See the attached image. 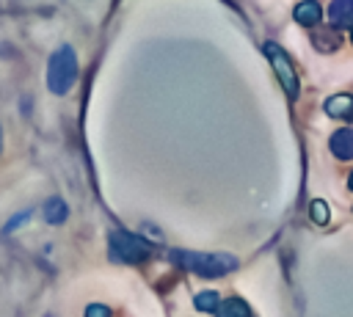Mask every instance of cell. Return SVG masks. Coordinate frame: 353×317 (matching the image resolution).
I'll use <instances>...</instances> for the list:
<instances>
[{"label": "cell", "mask_w": 353, "mask_h": 317, "mask_svg": "<svg viewBox=\"0 0 353 317\" xmlns=\"http://www.w3.org/2000/svg\"><path fill=\"white\" fill-rule=\"evenodd\" d=\"M320 17H323V11H320V6H317L314 0H301V3L295 6V22H298V25L314 28V25L320 22Z\"/></svg>", "instance_id": "8"}, {"label": "cell", "mask_w": 353, "mask_h": 317, "mask_svg": "<svg viewBox=\"0 0 353 317\" xmlns=\"http://www.w3.org/2000/svg\"><path fill=\"white\" fill-rule=\"evenodd\" d=\"M347 187L353 190V171H350V176H347Z\"/></svg>", "instance_id": "16"}, {"label": "cell", "mask_w": 353, "mask_h": 317, "mask_svg": "<svg viewBox=\"0 0 353 317\" xmlns=\"http://www.w3.org/2000/svg\"><path fill=\"white\" fill-rule=\"evenodd\" d=\"M0 152H3V130H0Z\"/></svg>", "instance_id": "17"}, {"label": "cell", "mask_w": 353, "mask_h": 317, "mask_svg": "<svg viewBox=\"0 0 353 317\" xmlns=\"http://www.w3.org/2000/svg\"><path fill=\"white\" fill-rule=\"evenodd\" d=\"M110 251L116 259L121 262H143L149 254H152V245L138 237V234H130V232H113L110 234Z\"/></svg>", "instance_id": "3"}, {"label": "cell", "mask_w": 353, "mask_h": 317, "mask_svg": "<svg viewBox=\"0 0 353 317\" xmlns=\"http://www.w3.org/2000/svg\"><path fill=\"white\" fill-rule=\"evenodd\" d=\"M85 317H110V309L102 306V303H91V306L85 309Z\"/></svg>", "instance_id": "14"}, {"label": "cell", "mask_w": 353, "mask_h": 317, "mask_svg": "<svg viewBox=\"0 0 353 317\" xmlns=\"http://www.w3.org/2000/svg\"><path fill=\"white\" fill-rule=\"evenodd\" d=\"M77 80V55L69 44L58 47L52 55H50V63H47V88L58 96L69 94V88L74 85Z\"/></svg>", "instance_id": "2"}, {"label": "cell", "mask_w": 353, "mask_h": 317, "mask_svg": "<svg viewBox=\"0 0 353 317\" xmlns=\"http://www.w3.org/2000/svg\"><path fill=\"white\" fill-rule=\"evenodd\" d=\"M193 303H196V309H199V311H218L221 298H218V292L204 289V292H199V295L193 298Z\"/></svg>", "instance_id": "12"}, {"label": "cell", "mask_w": 353, "mask_h": 317, "mask_svg": "<svg viewBox=\"0 0 353 317\" xmlns=\"http://www.w3.org/2000/svg\"><path fill=\"white\" fill-rule=\"evenodd\" d=\"M262 50H265V55L270 58V66H273V72H276L281 88H284L290 96H295V94H298V77H295V69H292L287 52H281V47L273 44V41H268Z\"/></svg>", "instance_id": "4"}, {"label": "cell", "mask_w": 353, "mask_h": 317, "mask_svg": "<svg viewBox=\"0 0 353 317\" xmlns=\"http://www.w3.org/2000/svg\"><path fill=\"white\" fill-rule=\"evenodd\" d=\"M309 209H312V221H314L317 226H325V223H328V204H325L323 198H314V201L309 204Z\"/></svg>", "instance_id": "13"}, {"label": "cell", "mask_w": 353, "mask_h": 317, "mask_svg": "<svg viewBox=\"0 0 353 317\" xmlns=\"http://www.w3.org/2000/svg\"><path fill=\"white\" fill-rule=\"evenodd\" d=\"M314 44H317L320 52H334L339 47V36L331 28H325V30H317L314 33Z\"/></svg>", "instance_id": "11"}, {"label": "cell", "mask_w": 353, "mask_h": 317, "mask_svg": "<svg viewBox=\"0 0 353 317\" xmlns=\"http://www.w3.org/2000/svg\"><path fill=\"white\" fill-rule=\"evenodd\" d=\"M66 215H69V209H66V204H63V198H50L47 204H44V221L47 223H63L66 221Z\"/></svg>", "instance_id": "10"}, {"label": "cell", "mask_w": 353, "mask_h": 317, "mask_svg": "<svg viewBox=\"0 0 353 317\" xmlns=\"http://www.w3.org/2000/svg\"><path fill=\"white\" fill-rule=\"evenodd\" d=\"M350 41H353V28H350Z\"/></svg>", "instance_id": "18"}, {"label": "cell", "mask_w": 353, "mask_h": 317, "mask_svg": "<svg viewBox=\"0 0 353 317\" xmlns=\"http://www.w3.org/2000/svg\"><path fill=\"white\" fill-rule=\"evenodd\" d=\"M331 152L336 160H353V130L342 127L331 135Z\"/></svg>", "instance_id": "7"}, {"label": "cell", "mask_w": 353, "mask_h": 317, "mask_svg": "<svg viewBox=\"0 0 353 317\" xmlns=\"http://www.w3.org/2000/svg\"><path fill=\"white\" fill-rule=\"evenodd\" d=\"M328 22L334 28H353V0H331Z\"/></svg>", "instance_id": "6"}, {"label": "cell", "mask_w": 353, "mask_h": 317, "mask_svg": "<svg viewBox=\"0 0 353 317\" xmlns=\"http://www.w3.org/2000/svg\"><path fill=\"white\" fill-rule=\"evenodd\" d=\"M325 113L331 119H342V121H353V94H334L325 99Z\"/></svg>", "instance_id": "5"}, {"label": "cell", "mask_w": 353, "mask_h": 317, "mask_svg": "<svg viewBox=\"0 0 353 317\" xmlns=\"http://www.w3.org/2000/svg\"><path fill=\"white\" fill-rule=\"evenodd\" d=\"M28 218H30V212H19L17 218H11V221L6 223V232H14V229H19V223H22V221H28Z\"/></svg>", "instance_id": "15"}, {"label": "cell", "mask_w": 353, "mask_h": 317, "mask_svg": "<svg viewBox=\"0 0 353 317\" xmlns=\"http://www.w3.org/2000/svg\"><path fill=\"white\" fill-rule=\"evenodd\" d=\"M215 317H251V309H248L240 298H229V300H223V303L218 306Z\"/></svg>", "instance_id": "9"}, {"label": "cell", "mask_w": 353, "mask_h": 317, "mask_svg": "<svg viewBox=\"0 0 353 317\" xmlns=\"http://www.w3.org/2000/svg\"><path fill=\"white\" fill-rule=\"evenodd\" d=\"M168 259L174 265H179L182 270H190L196 276H204V278H215V276H223L229 270L237 267V259L232 254H196V251H171Z\"/></svg>", "instance_id": "1"}]
</instances>
